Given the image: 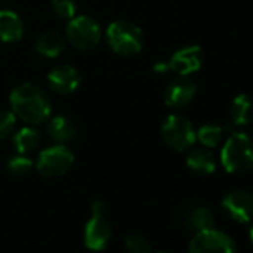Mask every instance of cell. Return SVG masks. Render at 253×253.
Segmentation results:
<instances>
[{"label":"cell","instance_id":"obj_8","mask_svg":"<svg viewBox=\"0 0 253 253\" xmlns=\"http://www.w3.org/2000/svg\"><path fill=\"white\" fill-rule=\"evenodd\" d=\"M188 253H237V247L226 232L209 228L195 232L189 241Z\"/></svg>","mask_w":253,"mask_h":253},{"label":"cell","instance_id":"obj_17","mask_svg":"<svg viewBox=\"0 0 253 253\" xmlns=\"http://www.w3.org/2000/svg\"><path fill=\"white\" fill-rule=\"evenodd\" d=\"M186 166L200 176H209L216 170V158L207 149H194L186 157Z\"/></svg>","mask_w":253,"mask_h":253},{"label":"cell","instance_id":"obj_3","mask_svg":"<svg viewBox=\"0 0 253 253\" xmlns=\"http://www.w3.org/2000/svg\"><path fill=\"white\" fill-rule=\"evenodd\" d=\"M220 163L231 174H241L253 169V139L246 133H232L222 148Z\"/></svg>","mask_w":253,"mask_h":253},{"label":"cell","instance_id":"obj_5","mask_svg":"<svg viewBox=\"0 0 253 253\" xmlns=\"http://www.w3.org/2000/svg\"><path fill=\"white\" fill-rule=\"evenodd\" d=\"M161 137L170 149L176 152H185L194 146L197 140V131L188 118L173 113L169 115L161 125Z\"/></svg>","mask_w":253,"mask_h":253},{"label":"cell","instance_id":"obj_18","mask_svg":"<svg viewBox=\"0 0 253 253\" xmlns=\"http://www.w3.org/2000/svg\"><path fill=\"white\" fill-rule=\"evenodd\" d=\"M39 143H41V134L35 128V125H26L12 134V145L17 154L29 155L33 151H36Z\"/></svg>","mask_w":253,"mask_h":253},{"label":"cell","instance_id":"obj_2","mask_svg":"<svg viewBox=\"0 0 253 253\" xmlns=\"http://www.w3.org/2000/svg\"><path fill=\"white\" fill-rule=\"evenodd\" d=\"M106 41L109 48L122 57L137 55L145 45L143 32L128 20H116L110 23L106 30Z\"/></svg>","mask_w":253,"mask_h":253},{"label":"cell","instance_id":"obj_25","mask_svg":"<svg viewBox=\"0 0 253 253\" xmlns=\"http://www.w3.org/2000/svg\"><path fill=\"white\" fill-rule=\"evenodd\" d=\"M152 69L155 73H166L167 70H170V63H169V60H158V61H155Z\"/></svg>","mask_w":253,"mask_h":253},{"label":"cell","instance_id":"obj_20","mask_svg":"<svg viewBox=\"0 0 253 253\" xmlns=\"http://www.w3.org/2000/svg\"><path fill=\"white\" fill-rule=\"evenodd\" d=\"M125 250L128 253H152V244L148 237L140 232H131L124 240Z\"/></svg>","mask_w":253,"mask_h":253},{"label":"cell","instance_id":"obj_7","mask_svg":"<svg viewBox=\"0 0 253 253\" xmlns=\"http://www.w3.org/2000/svg\"><path fill=\"white\" fill-rule=\"evenodd\" d=\"M75 155L66 145H52L43 149L36 161V170L43 177H60L64 176L73 166Z\"/></svg>","mask_w":253,"mask_h":253},{"label":"cell","instance_id":"obj_15","mask_svg":"<svg viewBox=\"0 0 253 253\" xmlns=\"http://www.w3.org/2000/svg\"><path fill=\"white\" fill-rule=\"evenodd\" d=\"M66 45H67L66 36L61 35L60 32L51 30V32L42 33L38 38L35 48H36V52L45 58H57L64 52Z\"/></svg>","mask_w":253,"mask_h":253},{"label":"cell","instance_id":"obj_10","mask_svg":"<svg viewBox=\"0 0 253 253\" xmlns=\"http://www.w3.org/2000/svg\"><path fill=\"white\" fill-rule=\"evenodd\" d=\"M46 81L54 92L61 95H69L79 88L82 78L76 67L70 64H60L49 70Z\"/></svg>","mask_w":253,"mask_h":253},{"label":"cell","instance_id":"obj_4","mask_svg":"<svg viewBox=\"0 0 253 253\" xmlns=\"http://www.w3.org/2000/svg\"><path fill=\"white\" fill-rule=\"evenodd\" d=\"M64 36L67 43L81 52L92 51L101 41L103 32L97 20L89 15H76L67 21Z\"/></svg>","mask_w":253,"mask_h":253},{"label":"cell","instance_id":"obj_6","mask_svg":"<svg viewBox=\"0 0 253 253\" xmlns=\"http://www.w3.org/2000/svg\"><path fill=\"white\" fill-rule=\"evenodd\" d=\"M112 238V226L106 217V204L94 201L91 216L84 226V243L92 252H101L107 247Z\"/></svg>","mask_w":253,"mask_h":253},{"label":"cell","instance_id":"obj_9","mask_svg":"<svg viewBox=\"0 0 253 253\" xmlns=\"http://www.w3.org/2000/svg\"><path fill=\"white\" fill-rule=\"evenodd\" d=\"M225 213L238 223H249L253 220V194L244 189H234L222 200Z\"/></svg>","mask_w":253,"mask_h":253},{"label":"cell","instance_id":"obj_16","mask_svg":"<svg viewBox=\"0 0 253 253\" xmlns=\"http://www.w3.org/2000/svg\"><path fill=\"white\" fill-rule=\"evenodd\" d=\"M229 119L234 125L244 126L253 122V98L247 94L237 95L229 106Z\"/></svg>","mask_w":253,"mask_h":253},{"label":"cell","instance_id":"obj_26","mask_svg":"<svg viewBox=\"0 0 253 253\" xmlns=\"http://www.w3.org/2000/svg\"><path fill=\"white\" fill-rule=\"evenodd\" d=\"M249 240H250V243L253 244V225L250 226V231H249Z\"/></svg>","mask_w":253,"mask_h":253},{"label":"cell","instance_id":"obj_24","mask_svg":"<svg viewBox=\"0 0 253 253\" xmlns=\"http://www.w3.org/2000/svg\"><path fill=\"white\" fill-rule=\"evenodd\" d=\"M18 118L12 110H0V139H6L15 133Z\"/></svg>","mask_w":253,"mask_h":253},{"label":"cell","instance_id":"obj_14","mask_svg":"<svg viewBox=\"0 0 253 253\" xmlns=\"http://www.w3.org/2000/svg\"><path fill=\"white\" fill-rule=\"evenodd\" d=\"M76 124L66 115H57L48 124V137L57 145H66L72 142L76 137Z\"/></svg>","mask_w":253,"mask_h":253},{"label":"cell","instance_id":"obj_13","mask_svg":"<svg viewBox=\"0 0 253 253\" xmlns=\"http://www.w3.org/2000/svg\"><path fill=\"white\" fill-rule=\"evenodd\" d=\"M23 36H24V23L21 17L11 9L0 11V42L15 43L21 41Z\"/></svg>","mask_w":253,"mask_h":253},{"label":"cell","instance_id":"obj_12","mask_svg":"<svg viewBox=\"0 0 253 253\" xmlns=\"http://www.w3.org/2000/svg\"><path fill=\"white\" fill-rule=\"evenodd\" d=\"M203 60L204 55L201 48L198 45H189L177 49L171 55L169 63H170V70L176 72L179 76H188L201 67Z\"/></svg>","mask_w":253,"mask_h":253},{"label":"cell","instance_id":"obj_27","mask_svg":"<svg viewBox=\"0 0 253 253\" xmlns=\"http://www.w3.org/2000/svg\"><path fill=\"white\" fill-rule=\"evenodd\" d=\"M152 253H170V252H166V250H160V252H152Z\"/></svg>","mask_w":253,"mask_h":253},{"label":"cell","instance_id":"obj_23","mask_svg":"<svg viewBox=\"0 0 253 253\" xmlns=\"http://www.w3.org/2000/svg\"><path fill=\"white\" fill-rule=\"evenodd\" d=\"M51 8L60 20H72L78 14L76 0H51Z\"/></svg>","mask_w":253,"mask_h":253},{"label":"cell","instance_id":"obj_11","mask_svg":"<svg viewBox=\"0 0 253 253\" xmlns=\"http://www.w3.org/2000/svg\"><path fill=\"white\" fill-rule=\"evenodd\" d=\"M197 94V85L186 76L173 79L164 89V103L171 109L186 107Z\"/></svg>","mask_w":253,"mask_h":253},{"label":"cell","instance_id":"obj_21","mask_svg":"<svg viewBox=\"0 0 253 253\" xmlns=\"http://www.w3.org/2000/svg\"><path fill=\"white\" fill-rule=\"evenodd\" d=\"M33 160L29 155H21L17 154L11 157L6 163V170L12 176H26L32 171L33 169Z\"/></svg>","mask_w":253,"mask_h":253},{"label":"cell","instance_id":"obj_1","mask_svg":"<svg viewBox=\"0 0 253 253\" xmlns=\"http://www.w3.org/2000/svg\"><path fill=\"white\" fill-rule=\"evenodd\" d=\"M9 104L15 116L27 125H39L48 121L52 110L51 100L45 89L32 82L17 85L11 91Z\"/></svg>","mask_w":253,"mask_h":253},{"label":"cell","instance_id":"obj_22","mask_svg":"<svg viewBox=\"0 0 253 253\" xmlns=\"http://www.w3.org/2000/svg\"><path fill=\"white\" fill-rule=\"evenodd\" d=\"M213 222H214V217H213L211 211L209 209H206V207H197L189 214V225L195 231H203V229L213 228Z\"/></svg>","mask_w":253,"mask_h":253},{"label":"cell","instance_id":"obj_19","mask_svg":"<svg viewBox=\"0 0 253 253\" xmlns=\"http://www.w3.org/2000/svg\"><path fill=\"white\" fill-rule=\"evenodd\" d=\"M223 133L225 130L222 128L220 125H216V124H206V125H201L198 131H197V140L206 146V148H216L222 139H223Z\"/></svg>","mask_w":253,"mask_h":253}]
</instances>
